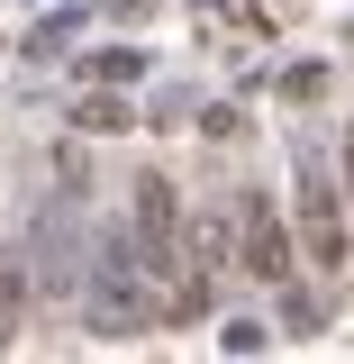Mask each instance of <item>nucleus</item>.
Here are the masks:
<instances>
[{
	"label": "nucleus",
	"instance_id": "1",
	"mask_svg": "<svg viewBox=\"0 0 354 364\" xmlns=\"http://www.w3.org/2000/svg\"><path fill=\"white\" fill-rule=\"evenodd\" d=\"M145 318H155V301H145L136 237H128V228H109L100 255H91V337H136Z\"/></svg>",
	"mask_w": 354,
	"mask_h": 364
},
{
	"label": "nucleus",
	"instance_id": "2",
	"mask_svg": "<svg viewBox=\"0 0 354 364\" xmlns=\"http://www.w3.org/2000/svg\"><path fill=\"white\" fill-rule=\"evenodd\" d=\"M173 237H182V200H173V173H136V264H145V273H182Z\"/></svg>",
	"mask_w": 354,
	"mask_h": 364
},
{
	"label": "nucleus",
	"instance_id": "3",
	"mask_svg": "<svg viewBox=\"0 0 354 364\" xmlns=\"http://www.w3.org/2000/svg\"><path fill=\"white\" fill-rule=\"evenodd\" d=\"M236 264L255 273V282H282V273H291V228L272 219L264 191H245V200H236Z\"/></svg>",
	"mask_w": 354,
	"mask_h": 364
},
{
	"label": "nucleus",
	"instance_id": "4",
	"mask_svg": "<svg viewBox=\"0 0 354 364\" xmlns=\"http://www.w3.org/2000/svg\"><path fill=\"white\" fill-rule=\"evenodd\" d=\"M300 255L318 273H345V210H336L327 173H300Z\"/></svg>",
	"mask_w": 354,
	"mask_h": 364
},
{
	"label": "nucleus",
	"instance_id": "5",
	"mask_svg": "<svg viewBox=\"0 0 354 364\" xmlns=\"http://www.w3.org/2000/svg\"><path fill=\"white\" fill-rule=\"evenodd\" d=\"M82 73H91V82H136L145 55H136V46H100V55H82Z\"/></svg>",
	"mask_w": 354,
	"mask_h": 364
},
{
	"label": "nucleus",
	"instance_id": "6",
	"mask_svg": "<svg viewBox=\"0 0 354 364\" xmlns=\"http://www.w3.org/2000/svg\"><path fill=\"white\" fill-rule=\"evenodd\" d=\"M73 119H82V128H128V100H109V91H91V100L73 109Z\"/></svg>",
	"mask_w": 354,
	"mask_h": 364
},
{
	"label": "nucleus",
	"instance_id": "7",
	"mask_svg": "<svg viewBox=\"0 0 354 364\" xmlns=\"http://www.w3.org/2000/svg\"><path fill=\"white\" fill-rule=\"evenodd\" d=\"M9 337H18V264L0 255V346H9Z\"/></svg>",
	"mask_w": 354,
	"mask_h": 364
},
{
	"label": "nucleus",
	"instance_id": "8",
	"mask_svg": "<svg viewBox=\"0 0 354 364\" xmlns=\"http://www.w3.org/2000/svg\"><path fill=\"white\" fill-rule=\"evenodd\" d=\"M318 91H327V64H291L282 73V100H318Z\"/></svg>",
	"mask_w": 354,
	"mask_h": 364
},
{
	"label": "nucleus",
	"instance_id": "9",
	"mask_svg": "<svg viewBox=\"0 0 354 364\" xmlns=\"http://www.w3.org/2000/svg\"><path fill=\"white\" fill-rule=\"evenodd\" d=\"M227 355H264V318H227Z\"/></svg>",
	"mask_w": 354,
	"mask_h": 364
},
{
	"label": "nucleus",
	"instance_id": "10",
	"mask_svg": "<svg viewBox=\"0 0 354 364\" xmlns=\"http://www.w3.org/2000/svg\"><path fill=\"white\" fill-rule=\"evenodd\" d=\"M345 182H354V128H345Z\"/></svg>",
	"mask_w": 354,
	"mask_h": 364
}]
</instances>
